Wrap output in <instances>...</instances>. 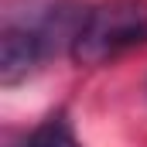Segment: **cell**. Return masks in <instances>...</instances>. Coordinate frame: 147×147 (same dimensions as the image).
Here are the masks:
<instances>
[{
	"label": "cell",
	"mask_w": 147,
	"mask_h": 147,
	"mask_svg": "<svg viewBox=\"0 0 147 147\" xmlns=\"http://www.w3.org/2000/svg\"><path fill=\"white\" fill-rule=\"evenodd\" d=\"M14 147H82V144L75 137L65 110H58V113H51V116H45L34 130L24 134V140H17Z\"/></svg>",
	"instance_id": "obj_3"
},
{
	"label": "cell",
	"mask_w": 147,
	"mask_h": 147,
	"mask_svg": "<svg viewBox=\"0 0 147 147\" xmlns=\"http://www.w3.org/2000/svg\"><path fill=\"white\" fill-rule=\"evenodd\" d=\"M82 17L72 0H10L0 24V82L17 86L58 48H72Z\"/></svg>",
	"instance_id": "obj_1"
},
{
	"label": "cell",
	"mask_w": 147,
	"mask_h": 147,
	"mask_svg": "<svg viewBox=\"0 0 147 147\" xmlns=\"http://www.w3.org/2000/svg\"><path fill=\"white\" fill-rule=\"evenodd\" d=\"M140 45H147V0H103L86 10L69 55L75 65L96 69Z\"/></svg>",
	"instance_id": "obj_2"
}]
</instances>
